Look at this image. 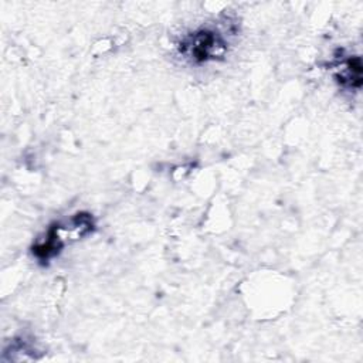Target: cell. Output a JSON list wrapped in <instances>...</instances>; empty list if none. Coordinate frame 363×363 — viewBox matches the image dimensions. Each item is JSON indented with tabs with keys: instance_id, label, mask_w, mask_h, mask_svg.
<instances>
[{
	"instance_id": "1",
	"label": "cell",
	"mask_w": 363,
	"mask_h": 363,
	"mask_svg": "<svg viewBox=\"0 0 363 363\" xmlns=\"http://www.w3.org/2000/svg\"><path fill=\"white\" fill-rule=\"evenodd\" d=\"M228 50L225 35L214 27L203 26L187 34L179 44V52L196 64L221 60Z\"/></svg>"
},
{
	"instance_id": "2",
	"label": "cell",
	"mask_w": 363,
	"mask_h": 363,
	"mask_svg": "<svg viewBox=\"0 0 363 363\" xmlns=\"http://www.w3.org/2000/svg\"><path fill=\"white\" fill-rule=\"evenodd\" d=\"M336 81L342 86L360 88L362 85V64L359 57H349L336 64Z\"/></svg>"
}]
</instances>
